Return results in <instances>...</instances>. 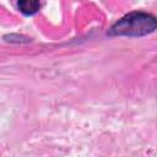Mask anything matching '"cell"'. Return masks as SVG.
I'll use <instances>...</instances> for the list:
<instances>
[{
  "label": "cell",
  "instance_id": "7a4b0ae2",
  "mask_svg": "<svg viewBox=\"0 0 157 157\" xmlns=\"http://www.w3.org/2000/svg\"><path fill=\"white\" fill-rule=\"evenodd\" d=\"M18 9L26 15H33L40 9V2L36 0H23L18 2Z\"/></svg>",
  "mask_w": 157,
  "mask_h": 157
},
{
  "label": "cell",
  "instance_id": "6da1fadb",
  "mask_svg": "<svg viewBox=\"0 0 157 157\" xmlns=\"http://www.w3.org/2000/svg\"><path fill=\"white\" fill-rule=\"evenodd\" d=\"M157 28V17L144 11H132L119 18L109 29V36L140 37Z\"/></svg>",
  "mask_w": 157,
  "mask_h": 157
}]
</instances>
